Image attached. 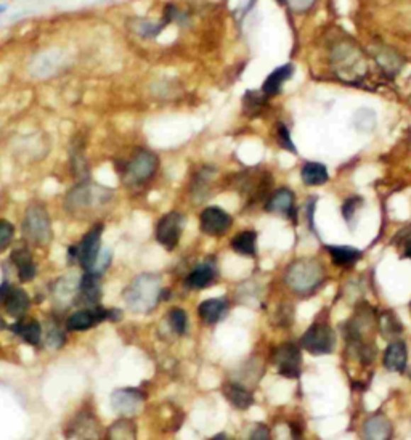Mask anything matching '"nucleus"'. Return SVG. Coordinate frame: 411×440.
Returning <instances> with one entry per match:
<instances>
[{
    "label": "nucleus",
    "mask_w": 411,
    "mask_h": 440,
    "mask_svg": "<svg viewBox=\"0 0 411 440\" xmlns=\"http://www.w3.org/2000/svg\"><path fill=\"white\" fill-rule=\"evenodd\" d=\"M161 159L153 150L137 147L127 158L114 161V171L127 190H142L159 172Z\"/></svg>",
    "instance_id": "1"
},
{
    "label": "nucleus",
    "mask_w": 411,
    "mask_h": 440,
    "mask_svg": "<svg viewBox=\"0 0 411 440\" xmlns=\"http://www.w3.org/2000/svg\"><path fill=\"white\" fill-rule=\"evenodd\" d=\"M113 188L98 184L92 177L72 184L63 196V208L71 215L86 217L106 208L113 201Z\"/></svg>",
    "instance_id": "2"
},
{
    "label": "nucleus",
    "mask_w": 411,
    "mask_h": 440,
    "mask_svg": "<svg viewBox=\"0 0 411 440\" xmlns=\"http://www.w3.org/2000/svg\"><path fill=\"white\" fill-rule=\"evenodd\" d=\"M330 58L332 69L344 82L359 84L368 71L364 50L346 35H342L332 44Z\"/></svg>",
    "instance_id": "3"
},
{
    "label": "nucleus",
    "mask_w": 411,
    "mask_h": 440,
    "mask_svg": "<svg viewBox=\"0 0 411 440\" xmlns=\"http://www.w3.org/2000/svg\"><path fill=\"white\" fill-rule=\"evenodd\" d=\"M161 280L159 276L143 273L132 281V285L124 291L125 304L130 310L137 313H148L161 300Z\"/></svg>",
    "instance_id": "4"
},
{
    "label": "nucleus",
    "mask_w": 411,
    "mask_h": 440,
    "mask_svg": "<svg viewBox=\"0 0 411 440\" xmlns=\"http://www.w3.org/2000/svg\"><path fill=\"white\" fill-rule=\"evenodd\" d=\"M23 237L26 241L38 246H45L53 238L52 217L47 206L42 201H31L24 209Z\"/></svg>",
    "instance_id": "5"
},
{
    "label": "nucleus",
    "mask_w": 411,
    "mask_h": 440,
    "mask_svg": "<svg viewBox=\"0 0 411 440\" xmlns=\"http://www.w3.org/2000/svg\"><path fill=\"white\" fill-rule=\"evenodd\" d=\"M325 270L317 261H298L288 269L286 283L294 293L308 294L322 285Z\"/></svg>",
    "instance_id": "6"
},
{
    "label": "nucleus",
    "mask_w": 411,
    "mask_h": 440,
    "mask_svg": "<svg viewBox=\"0 0 411 440\" xmlns=\"http://www.w3.org/2000/svg\"><path fill=\"white\" fill-rule=\"evenodd\" d=\"M103 232H105V224H101V222L90 228V230L84 235V238L79 241V244L71 246L68 249L69 261L72 264L77 262L82 269H86L87 272L92 270L101 251Z\"/></svg>",
    "instance_id": "7"
},
{
    "label": "nucleus",
    "mask_w": 411,
    "mask_h": 440,
    "mask_svg": "<svg viewBox=\"0 0 411 440\" xmlns=\"http://www.w3.org/2000/svg\"><path fill=\"white\" fill-rule=\"evenodd\" d=\"M302 349L313 355L331 354L336 344V336L326 325H312L300 337Z\"/></svg>",
    "instance_id": "8"
},
{
    "label": "nucleus",
    "mask_w": 411,
    "mask_h": 440,
    "mask_svg": "<svg viewBox=\"0 0 411 440\" xmlns=\"http://www.w3.org/2000/svg\"><path fill=\"white\" fill-rule=\"evenodd\" d=\"M185 225V217L180 213H167L158 220L156 225V239L167 251H172L179 244Z\"/></svg>",
    "instance_id": "9"
},
{
    "label": "nucleus",
    "mask_w": 411,
    "mask_h": 440,
    "mask_svg": "<svg viewBox=\"0 0 411 440\" xmlns=\"http://www.w3.org/2000/svg\"><path fill=\"white\" fill-rule=\"evenodd\" d=\"M69 172L74 182L92 179V164L87 156L86 138L77 135L69 147Z\"/></svg>",
    "instance_id": "10"
},
{
    "label": "nucleus",
    "mask_w": 411,
    "mask_h": 440,
    "mask_svg": "<svg viewBox=\"0 0 411 440\" xmlns=\"http://www.w3.org/2000/svg\"><path fill=\"white\" fill-rule=\"evenodd\" d=\"M233 220L227 210H223L217 206L206 208L201 215H199V225L201 230L209 235V237H222L223 233H227L232 227Z\"/></svg>",
    "instance_id": "11"
},
{
    "label": "nucleus",
    "mask_w": 411,
    "mask_h": 440,
    "mask_svg": "<svg viewBox=\"0 0 411 440\" xmlns=\"http://www.w3.org/2000/svg\"><path fill=\"white\" fill-rule=\"evenodd\" d=\"M275 366L280 375L286 378H299L300 375V351L294 344H283L274 354Z\"/></svg>",
    "instance_id": "12"
},
{
    "label": "nucleus",
    "mask_w": 411,
    "mask_h": 440,
    "mask_svg": "<svg viewBox=\"0 0 411 440\" xmlns=\"http://www.w3.org/2000/svg\"><path fill=\"white\" fill-rule=\"evenodd\" d=\"M145 395L138 389H118L111 395V403L114 412L123 417H134L143 405Z\"/></svg>",
    "instance_id": "13"
},
{
    "label": "nucleus",
    "mask_w": 411,
    "mask_h": 440,
    "mask_svg": "<svg viewBox=\"0 0 411 440\" xmlns=\"http://www.w3.org/2000/svg\"><path fill=\"white\" fill-rule=\"evenodd\" d=\"M103 320H110V310L96 305L92 309H84L72 313L66 320V328L69 331H87Z\"/></svg>",
    "instance_id": "14"
},
{
    "label": "nucleus",
    "mask_w": 411,
    "mask_h": 440,
    "mask_svg": "<svg viewBox=\"0 0 411 440\" xmlns=\"http://www.w3.org/2000/svg\"><path fill=\"white\" fill-rule=\"evenodd\" d=\"M100 281L101 275H96L94 272H87L84 275L79 288H77L76 304L84 305L86 309H92V307L98 305V300L101 298Z\"/></svg>",
    "instance_id": "15"
},
{
    "label": "nucleus",
    "mask_w": 411,
    "mask_h": 440,
    "mask_svg": "<svg viewBox=\"0 0 411 440\" xmlns=\"http://www.w3.org/2000/svg\"><path fill=\"white\" fill-rule=\"evenodd\" d=\"M265 210L285 217H294L295 214V196L289 188H278L265 201Z\"/></svg>",
    "instance_id": "16"
},
{
    "label": "nucleus",
    "mask_w": 411,
    "mask_h": 440,
    "mask_svg": "<svg viewBox=\"0 0 411 440\" xmlns=\"http://www.w3.org/2000/svg\"><path fill=\"white\" fill-rule=\"evenodd\" d=\"M294 74V64L293 63H286L283 66H278L276 69H274L267 76V79L264 81L261 90L262 92L271 98V96H276L281 94L283 86L291 79Z\"/></svg>",
    "instance_id": "17"
},
{
    "label": "nucleus",
    "mask_w": 411,
    "mask_h": 440,
    "mask_svg": "<svg viewBox=\"0 0 411 440\" xmlns=\"http://www.w3.org/2000/svg\"><path fill=\"white\" fill-rule=\"evenodd\" d=\"M5 310H7L9 315L13 318H23L24 313L29 310V305H31V299H29L28 293L23 291L21 288H10L9 296L5 299Z\"/></svg>",
    "instance_id": "18"
},
{
    "label": "nucleus",
    "mask_w": 411,
    "mask_h": 440,
    "mask_svg": "<svg viewBox=\"0 0 411 440\" xmlns=\"http://www.w3.org/2000/svg\"><path fill=\"white\" fill-rule=\"evenodd\" d=\"M167 23L164 20L151 21L145 20V18H137V20H130L129 29L132 34H135L140 39H156L158 35L164 31Z\"/></svg>",
    "instance_id": "19"
},
{
    "label": "nucleus",
    "mask_w": 411,
    "mask_h": 440,
    "mask_svg": "<svg viewBox=\"0 0 411 440\" xmlns=\"http://www.w3.org/2000/svg\"><path fill=\"white\" fill-rule=\"evenodd\" d=\"M407 346L402 341H395L385 349L384 354V366L389 371H395V373H402L407 366Z\"/></svg>",
    "instance_id": "20"
},
{
    "label": "nucleus",
    "mask_w": 411,
    "mask_h": 440,
    "mask_svg": "<svg viewBox=\"0 0 411 440\" xmlns=\"http://www.w3.org/2000/svg\"><path fill=\"white\" fill-rule=\"evenodd\" d=\"M373 55L376 63L383 68L389 76H395L402 69L403 60L397 52L389 47H376L373 48Z\"/></svg>",
    "instance_id": "21"
},
{
    "label": "nucleus",
    "mask_w": 411,
    "mask_h": 440,
    "mask_svg": "<svg viewBox=\"0 0 411 440\" xmlns=\"http://www.w3.org/2000/svg\"><path fill=\"white\" fill-rule=\"evenodd\" d=\"M300 179L307 186H322L330 180V172L323 162H305L300 169Z\"/></svg>",
    "instance_id": "22"
},
{
    "label": "nucleus",
    "mask_w": 411,
    "mask_h": 440,
    "mask_svg": "<svg viewBox=\"0 0 411 440\" xmlns=\"http://www.w3.org/2000/svg\"><path fill=\"white\" fill-rule=\"evenodd\" d=\"M11 331L16 333L29 346H38L42 337V327L34 318H20V322L11 325Z\"/></svg>",
    "instance_id": "23"
},
{
    "label": "nucleus",
    "mask_w": 411,
    "mask_h": 440,
    "mask_svg": "<svg viewBox=\"0 0 411 440\" xmlns=\"http://www.w3.org/2000/svg\"><path fill=\"white\" fill-rule=\"evenodd\" d=\"M214 278H215V265L208 261L198 265V267L186 276L185 285L190 289H204L214 281Z\"/></svg>",
    "instance_id": "24"
},
{
    "label": "nucleus",
    "mask_w": 411,
    "mask_h": 440,
    "mask_svg": "<svg viewBox=\"0 0 411 440\" xmlns=\"http://www.w3.org/2000/svg\"><path fill=\"white\" fill-rule=\"evenodd\" d=\"M227 309H228V300L225 298L206 299L204 303L199 304L198 313L206 323L213 325V323L219 322L220 318L225 315Z\"/></svg>",
    "instance_id": "25"
},
{
    "label": "nucleus",
    "mask_w": 411,
    "mask_h": 440,
    "mask_svg": "<svg viewBox=\"0 0 411 440\" xmlns=\"http://www.w3.org/2000/svg\"><path fill=\"white\" fill-rule=\"evenodd\" d=\"M223 395H225L227 400L238 410L249 408L254 402V397L249 390L244 389L243 385L235 383H227L223 385Z\"/></svg>",
    "instance_id": "26"
},
{
    "label": "nucleus",
    "mask_w": 411,
    "mask_h": 440,
    "mask_svg": "<svg viewBox=\"0 0 411 440\" xmlns=\"http://www.w3.org/2000/svg\"><path fill=\"white\" fill-rule=\"evenodd\" d=\"M392 424L388 418L373 417L365 423V440H390Z\"/></svg>",
    "instance_id": "27"
},
{
    "label": "nucleus",
    "mask_w": 411,
    "mask_h": 440,
    "mask_svg": "<svg viewBox=\"0 0 411 440\" xmlns=\"http://www.w3.org/2000/svg\"><path fill=\"white\" fill-rule=\"evenodd\" d=\"M215 172H217V169L214 166H203V167H199L195 176H193L191 195L195 196L196 200H203V198L206 196V191H208V186Z\"/></svg>",
    "instance_id": "28"
},
{
    "label": "nucleus",
    "mask_w": 411,
    "mask_h": 440,
    "mask_svg": "<svg viewBox=\"0 0 411 440\" xmlns=\"http://www.w3.org/2000/svg\"><path fill=\"white\" fill-rule=\"evenodd\" d=\"M269 96L262 90H247L243 96V111L247 116H259L269 105Z\"/></svg>",
    "instance_id": "29"
},
{
    "label": "nucleus",
    "mask_w": 411,
    "mask_h": 440,
    "mask_svg": "<svg viewBox=\"0 0 411 440\" xmlns=\"http://www.w3.org/2000/svg\"><path fill=\"white\" fill-rule=\"evenodd\" d=\"M326 251L331 254L332 262L341 267L354 265L361 259V251L352 246H326Z\"/></svg>",
    "instance_id": "30"
},
{
    "label": "nucleus",
    "mask_w": 411,
    "mask_h": 440,
    "mask_svg": "<svg viewBox=\"0 0 411 440\" xmlns=\"http://www.w3.org/2000/svg\"><path fill=\"white\" fill-rule=\"evenodd\" d=\"M232 248L235 252L243 256H254L257 249V233L256 232H241L232 239Z\"/></svg>",
    "instance_id": "31"
},
{
    "label": "nucleus",
    "mask_w": 411,
    "mask_h": 440,
    "mask_svg": "<svg viewBox=\"0 0 411 440\" xmlns=\"http://www.w3.org/2000/svg\"><path fill=\"white\" fill-rule=\"evenodd\" d=\"M106 440H137L135 424L127 418L116 421V423L108 429Z\"/></svg>",
    "instance_id": "32"
},
{
    "label": "nucleus",
    "mask_w": 411,
    "mask_h": 440,
    "mask_svg": "<svg viewBox=\"0 0 411 440\" xmlns=\"http://www.w3.org/2000/svg\"><path fill=\"white\" fill-rule=\"evenodd\" d=\"M381 331L384 336L394 337L402 333V323L398 322V318L394 315V312H388L385 315L381 317Z\"/></svg>",
    "instance_id": "33"
},
{
    "label": "nucleus",
    "mask_w": 411,
    "mask_h": 440,
    "mask_svg": "<svg viewBox=\"0 0 411 440\" xmlns=\"http://www.w3.org/2000/svg\"><path fill=\"white\" fill-rule=\"evenodd\" d=\"M10 259L16 269H21V267H26V265L29 264H34L31 251H29V248L24 243L15 246L13 251H11Z\"/></svg>",
    "instance_id": "34"
},
{
    "label": "nucleus",
    "mask_w": 411,
    "mask_h": 440,
    "mask_svg": "<svg viewBox=\"0 0 411 440\" xmlns=\"http://www.w3.org/2000/svg\"><path fill=\"white\" fill-rule=\"evenodd\" d=\"M276 142L283 150H286V152H291L294 154L298 153V150H295V145L291 138V132H289L286 124H283V123L276 124Z\"/></svg>",
    "instance_id": "35"
},
{
    "label": "nucleus",
    "mask_w": 411,
    "mask_h": 440,
    "mask_svg": "<svg viewBox=\"0 0 411 440\" xmlns=\"http://www.w3.org/2000/svg\"><path fill=\"white\" fill-rule=\"evenodd\" d=\"M15 225L7 219H0V252L10 248L15 238Z\"/></svg>",
    "instance_id": "36"
},
{
    "label": "nucleus",
    "mask_w": 411,
    "mask_h": 440,
    "mask_svg": "<svg viewBox=\"0 0 411 440\" xmlns=\"http://www.w3.org/2000/svg\"><path fill=\"white\" fill-rule=\"evenodd\" d=\"M169 323L177 334H185L186 331V313L182 309H172L169 312Z\"/></svg>",
    "instance_id": "37"
},
{
    "label": "nucleus",
    "mask_w": 411,
    "mask_h": 440,
    "mask_svg": "<svg viewBox=\"0 0 411 440\" xmlns=\"http://www.w3.org/2000/svg\"><path fill=\"white\" fill-rule=\"evenodd\" d=\"M361 206H364V200H361L360 196H352L344 201L341 210H342V215H344V219H346V222L350 224Z\"/></svg>",
    "instance_id": "38"
},
{
    "label": "nucleus",
    "mask_w": 411,
    "mask_h": 440,
    "mask_svg": "<svg viewBox=\"0 0 411 440\" xmlns=\"http://www.w3.org/2000/svg\"><path fill=\"white\" fill-rule=\"evenodd\" d=\"M64 339H66L64 333L58 327H55V325L48 328V333H47V346L50 349L62 347L64 344Z\"/></svg>",
    "instance_id": "39"
},
{
    "label": "nucleus",
    "mask_w": 411,
    "mask_h": 440,
    "mask_svg": "<svg viewBox=\"0 0 411 440\" xmlns=\"http://www.w3.org/2000/svg\"><path fill=\"white\" fill-rule=\"evenodd\" d=\"M111 264V252L108 249H101L100 254H98V259H96V262L94 265L92 270H89V272H94L96 275H103V272L110 267Z\"/></svg>",
    "instance_id": "40"
},
{
    "label": "nucleus",
    "mask_w": 411,
    "mask_h": 440,
    "mask_svg": "<svg viewBox=\"0 0 411 440\" xmlns=\"http://www.w3.org/2000/svg\"><path fill=\"white\" fill-rule=\"evenodd\" d=\"M317 0H286V5L295 13H304L315 5Z\"/></svg>",
    "instance_id": "41"
},
{
    "label": "nucleus",
    "mask_w": 411,
    "mask_h": 440,
    "mask_svg": "<svg viewBox=\"0 0 411 440\" xmlns=\"http://www.w3.org/2000/svg\"><path fill=\"white\" fill-rule=\"evenodd\" d=\"M35 273H38V269H35V264H29L26 267L18 269V275H20V280L23 283L33 281L35 278Z\"/></svg>",
    "instance_id": "42"
},
{
    "label": "nucleus",
    "mask_w": 411,
    "mask_h": 440,
    "mask_svg": "<svg viewBox=\"0 0 411 440\" xmlns=\"http://www.w3.org/2000/svg\"><path fill=\"white\" fill-rule=\"evenodd\" d=\"M249 440H270L269 429L265 426H259L257 429H254V432L251 434Z\"/></svg>",
    "instance_id": "43"
},
{
    "label": "nucleus",
    "mask_w": 411,
    "mask_h": 440,
    "mask_svg": "<svg viewBox=\"0 0 411 440\" xmlns=\"http://www.w3.org/2000/svg\"><path fill=\"white\" fill-rule=\"evenodd\" d=\"M10 288L11 286L9 285V283H2V285H0V305L5 304V299H7V296H9Z\"/></svg>",
    "instance_id": "44"
},
{
    "label": "nucleus",
    "mask_w": 411,
    "mask_h": 440,
    "mask_svg": "<svg viewBox=\"0 0 411 440\" xmlns=\"http://www.w3.org/2000/svg\"><path fill=\"white\" fill-rule=\"evenodd\" d=\"M405 256L411 259V238H408L407 244H405Z\"/></svg>",
    "instance_id": "45"
},
{
    "label": "nucleus",
    "mask_w": 411,
    "mask_h": 440,
    "mask_svg": "<svg viewBox=\"0 0 411 440\" xmlns=\"http://www.w3.org/2000/svg\"><path fill=\"white\" fill-rule=\"evenodd\" d=\"M7 10H9L7 4H0V16H2L4 13H7Z\"/></svg>",
    "instance_id": "46"
},
{
    "label": "nucleus",
    "mask_w": 411,
    "mask_h": 440,
    "mask_svg": "<svg viewBox=\"0 0 411 440\" xmlns=\"http://www.w3.org/2000/svg\"><path fill=\"white\" fill-rule=\"evenodd\" d=\"M213 440H232V439H228L225 434H217L215 437H213Z\"/></svg>",
    "instance_id": "47"
},
{
    "label": "nucleus",
    "mask_w": 411,
    "mask_h": 440,
    "mask_svg": "<svg viewBox=\"0 0 411 440\" xmlns=\"http://www.w3.org/2000/svg\"><path fill=\"white\" fill-rule=\"evenodd\" d=\"M5 328V322L2 320V317H0V329H4Z\"/></svg>",
    "instance_id": "48"
},
{
    "label": "nucleus",
    "mask_w": 411,
    "mask_h": 440,
    "mask_svg": "<svg viewBox=\"0 0 411 440\" xmlns=\"http://www.w3.org/2000/svg\"><path fill=\"white\" fill-rule=\"evenodd\" d=\"M276 2L280 4V5H285V4H286V0H276Z\"/></svg>",
    "instance_id": "49"
},
{
    "label": "nucleus",
    "mask_w": 411,
    "mask_h": 440,
    "mask_svg": "<svg viewBox=\"0 0 411 440\" xmlns=\"http://www.w3.org/2000/svg\"><path fill=\"white\" fill-rule=\"evenodd\" d=\"M410 378H411V366H410Z\"/></svg>",
    "instance_id": "50"
}]
</instances>
